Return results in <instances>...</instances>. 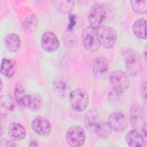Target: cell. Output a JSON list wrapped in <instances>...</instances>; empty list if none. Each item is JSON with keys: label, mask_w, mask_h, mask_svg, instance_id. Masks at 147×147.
Returning <instances> with one entry per match:
<instances>
[{"label": "cell", "mask_w": 147, "mask_h": 147, "mask_svg": "<svg viewBox=\"0 0 147 147\" xmlns=\"http://www.w3.org/2000/svg\"><path fill=\"white\" fill-rule=\"evenodd\" d=\"M109 80L112 88L117 94H122L127 90L130 86L128 75L122 71L115 70L111 72Z\"/></svg>", "instance_id": "cell-1"}, {"label": "cell", "mask_w": 147, "mask_h": 147, "mask_svg": "<svg viewBox=\"0 0 147 147\" xmlns=\"http://www.w3.org/2000/svg\"><path fill=\"white\" fill-rule=\"evenodd\" d=\"M127 72L131 76L137 75L141 69V61L138 53L131 48H125L122 51Z\"/></svg>", "instance_id": "cell-2"}, {"label": "cell", "mask_w": 147, "mask_h": 147, "mask_svg": "<svg viewBox=\"0 0 147 147\" xmlns=\"http://www.w3.org/2000/svg\"><path fill=\"white\" fill-rule=\"evenodd\" d=\"M106 15L107 11L104 5L99 3L94 4L91 6L88 14L90 26L95 29H98L102 26Z\"/></svg>", "instance_id": "cell-3"}, {"label": "cell", "mask_w": 147, "mask_h": 147, "mask_svg": "<svg viewBox=\"0 0 147 147\" xmlns=\"http://www.w3.org/2000/svg\"><path fill=\"white\" fill-rule=\"evenodd\" d=\"M82 41L87 51L92 52L96 51L100 46L97 30L90 26L84 28L82 33Z\"/></svg>", "instance_id": "cell-4"}, {"label": "cell", "mask_w": 147, "mask_h": 147, "mask_svg": "<svg viewBox=\"0 0 147 147\" xmlns=\"http://www.w3.org/2000/svg\"><path fill=\"white\" fill-rule=\"evenodd\" d=\"M69 100L74 110L82 111L86 109L88 103V93L83 89H76L70 93Z\"/></svg>", "instance_id": "cell-5"}, {"label": "cell", "mask_w": 147, "mask_h": 147, "mask_svg": "<svg viewBox=\"0 0 147 147\" xmlns=\"http://www.w3.org/2000/svg\"><path fill=\"white\" fill-rule=\"evenodd\" d=\"M97 33L100 45L106 49H110L114 45L117 40V34L113 28L102 26L97 29Z\"/></svg>", "instance_id": "cell-6"}, {"label": "cell", "mask_w": 147, "mask_h": 147, "mask_svg": "<svg viewBox=\"0 0 147 147\" xmlns=\"http://www.w3.org/2000/svg\"><path fill=\"white\" fill-rule=\"evenodd\" d=\"M65 138L67 143L70 146L74 147L80 146L85 141L86 133L81 127L73 126L67 130Z\"/></svg>", "instance_id": "cell-7"}, {"label": "cell", "mask_w": 147, "mask_h": 147, "mask_svg": "<svg viewBox=\"0 0 147 147\" xmlns=\"http://www.w3.org/2000/svg\"><path fill=\"white\" fill-rule=\"evenodd\" d=\"M107 122L111 129L117 132L124 130L127 124L125 115L120 111H115L111 113L109 115Z\"/></svg>", "instance_id": "cell-8"}, {"label": "cell", "mask_w": 147, "mask_h": 147, "mask_svg": "<svg viewBox=\"0 0 147 147\" xmlns=\"http://www.w3.org/2000/svg\"><path fill=\"white\" fill-rule=\"evenodd\" d=\"M42 48L48 52H54L60 47V42L56 36L52 32H45L41 39Z\"/></svg>", "instance_id": "cell-9"}, {"label": "cell", "mask_w": 147, "mask_h": 147, "mask_svg": "<svg viewBox=\"0 0 147 147\" xmlns=\"http://www.w3.org/2000/svg\"><path fill=\"white\" fill-rule=\"evenodd\" d=\"M32 128L37 134L47 136L51 131V126L49 121L44 117L37 116L32 122Z\"/></svg>", "instance_id": "cell-10"}, {"label": "cell", "mask_w": 147, "mask_h": 147, "mask_svg": "<svg viewBox=\"0 0 147 147\" xmlns=\"http://www.w3.org/2000/svg\"><path fill=\"white\" fill-rule=\"evenodd\" d=\"M92 68L94 75L96 78H102L108 72V63L105 57L101 56L98 57L94 60Z\"/></svg>", "instance_id": "cell-11"}, {"label": "cell", "mask_w": 147, "mask_h": 147, "mask_svg": "<svg viewBox=\"0 0 147 147\" xmlns=\"http://www.w3.org/2000/svg\"><path fill=\"white\" fill-rule=\"evenodd\" d=\"M145 118V113L142 108L137 105H133L130 110V122L132 126L136 129L142 127Z\"/></svg>", "instance_id": "cell-12"}, {"label": "cell", "mask_w": 147, "mask_h": 147, "mask_svg": "<svg viewBox=\"0 0 147 147\" xmlns=\"http://www.w3.org/2000/svg\"><path fill=\"white\" fill-rule=\"evenodd\" d=\"M125 140L127 145L131 147H144L145 146L144 138L136 129L129 131L126 134Z\"/></svg>", "instance_id": "cell-13"}, {"label": "cell", "mask_w": 147, "mask_h": 147, "mask_svg": "<svg viewBox=\"0 0 147 147\" xmlns=\"http://www.w3.org/2000/svg\"><path fill=\"white\" fill-rule=\"evenodd\" d=\"M9 136L14 141H20L23 140L26 136L25 127L20 123L11 122L9 126Z\"/></svg>", "instance_id": "cell-14"}, {"label": "cell", "mask_w": 147, "mask_h": 147, "mask_svg": "<svg viewBox=\"0 0 147 147\" xmlns=\"http://www.w3.org/2000/svg\"><path fill=\"white\" fill-rule=\"evenodd\" d=\"M43 106L42 99L38 94H34L28 95L26 98L24 107L33 111H40Z\"/></svg>", "instance_id": "cell-15"}, {"label": "cell", "mask_w": 147, "mask_h": 147, "mask_svg": "<svg viewBox=\"0 0 147 147\" xmlns=\"http://www.w3.org/2000/svg\"><path fill=\"white\" fill-rule=\"evenodd\" d=\"M17 69L16 61L11 59H3L1 65V73L7 78H11Z\"/></svg>", "instance_id": "cell-16"}, {"label": "cell", "mask_w": 147, "mask_h": 147, "mask_svg": "<svg viewBox=\"0 0 147 147\" xmlns=\"http://www.w3.org/2000/svg\"><path fill=\"white\" fill-rule=\"evenodd\" d=\"M4 42L6 48L11 52H17L20 47L21 40L19 36L16 33H9L4 38Z\"/></svg>", "instance_id": "cell-17"}, {"label": "cell", "mask_w": 147, "mask_h": 147, "mask_svg": "<svg viewBox=\"0 0 147 147\" xmlns=\"http://www.w3.org/2000/svg\"><path fill=\"white\" fill-rule=\"evenodd\" d=\"M133 31L137 38L145 40L146 38V21L142 18L136 20L133 25Z\"/></svg>", "instance_id": "cell-18"}, {"label": "cell", "mask_w": 147, "mask_h": 147, "mask_svg": "<svg viewBox=\"0 0 147 147\" xmlns=\"http://www.w3.org/2000/svg\"><path fill=\"white\" fill-rule=\"evenodd\" d=\"M53 88L56 95L59 97H64L66 95L68 90L67 84L62 77L56 78L53 83Z\"/></svg>", "instance_id": "cell-19"}, {"label": "cell", "mask_w": 147, "mask_h": 147, "mask_svg": "<svg viewBox=\"0 0 147 147\" xmlns=\"http://www.w3.org/2000/svg\"><path fill=\"white\" fill-rule=\"evenodd\" d=\"M99 122V115L96 110L91 109L86 113L84 123L86 128L88 130H94L95 126Z\"/></svg>", "instance_id": "cell-20"}, {"label": "cell", "mask_w": 147, "mask_h": 147, "mask_svg": "<svg viewBox=\"0 0 147 147\" xmlns=\"http://www.w3.org/2000/svg\"><path fill=\"white\" fill-rule=\"evenodd\" d=\"M111 130L107 122L100 121L96 124L94 129L96 134L102 139L109 138L111 134Z\"/></svg>", "instance_id": "cell-21"}, {"label": "cell", "mask_w": 147, "mask_h": 147, "mask_svg": "<svg viewBox=\"0 0 147 147\" xmlns=\"http://www.w3.org/2000/svg\"><path fill=\"white\" fill-rule=\"evenodd\" d=\"M28 94L25 92L23 84L18 82L14 89V98L16 102L21 107H24L25 102Z\"/></svg>", "instance_id": "cell-22"}, {"label": "cell", "mask_w": 147, "mask_h": 147, "mask_svg": "<svg viewBox=\"0 0 147 147\" xmlns=\"http://www.w3.org/2000/svg\"><path fill=\"white\" fill-rule=\"evenodd\" d=\"M55 7L62 13H69L72 10L75 2L73 1H54Z\"/></svg>", "instance_id": "cell-23"}, {"label": "cell", "mask_w": 147, "mask_h": 147, "mask_svg": "<svg viewBox=\"0 0 147 147\" xmlns=\"http://www.w3.org/2000/svg\"><path fill=\"white\" fill-rule=\"evenodd\" d=\"M1 108L5 111H11L14 109V103L11 95H6L1 98Z\"/></svg>", "instance_id": "cell-24"}, {"label": "cell", "mask_w": 147, "mask_h": 147, "mask_svg": "<svg viewBox=\"0 0 147 147\" xmlns=\"http://www.w3.org/2000/svg\"><path fill=\"white\" fill-rule=\"evenodd\" d=\"M131 6L136 13L145 14L147 11V1H131Z\"/></svg>", "instance_id": "cell-25"}, {"label": "cell", "mask_w": 147, "mask_h": 147, "mask_svg": "<svg viewBox=\"0 0 147 147\" xmlns=\"http://www.w3.org/2000/svg\"><path fill=\"white\" fill-rule=\"evenodd\" d=\"M36 23V17L34 15L28 16L23 22L24 29L26 32H30L34 27Z\"/></svg>", "instance_id": "cell-26"}, {"label": "cell", "mask_w": 147, "mask_h": 147, "mask_svg": "<svg viewBox=\"0 0 147 147\" xmlns=\"http://www.w3.org/2000/svg\"><path fill=\"white\" fill-rule=\"evenodd\" d=\"M76 23V18L74 15H69V24L68 26V30L70 32L72 30L73 27Z\"/></svg>", "instance_id": "cell-27"}, {"label": "cell", "mask_w": 147, "mask_h": 147, "mask_svg": "<svg viewBox=\"0 0 147 147\" xmlns=\"http://www.w3.org/2000/svg\"><path fill=\"white\" fill-rule=\"evenodd\" d=\"M140 91H141V94L142 97V98L144 99V101L146 102V81L144 82L141 86L140 88Z\"/></svg>", "instance_id": "cell-28"}, {"label": "cell", "mask_w": 147, "mask_h": 147, "mask_svg": "<svg viewBox=\"0 0 147 147\" xmlns=\"http://www.w3.org/2000/svg\"><path fill=\"white\" fill-rule=\"evenodd\" d=\"M16 144H13L11 141L6 140H1V146H14Z\"/></svg>", "instance_id": "cell-29"}, {"label": "cell", "mask_w": 147, "mask_h": 147, "mask_svg": "<svg viewBox=\"0 0 147 147\" xmlns=\"http://www.w3.org/2000/svg\"><path fill=\"white\" fill-rule=\"evenodd\" d=\"M37 146V144L34 142V141H31L30 142V144H29V146Z\"/></svg>", "instance_id": "cell-30"}, {"label": "cell", "mask_w": 147, "mask_h": 147, "mask_svg": "<svg viewBox=\"0 0 147 147\" xmlns=\"http://www.w3.org/2000/svg\"><path fill=\"white\" fill-rule=\"evenodd\" d=\"M1 90H2V80L1 81Z\"/></svg>", "instance_id": "cell-31"}]
</instances>
